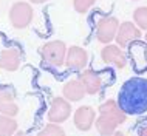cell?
<instances>
[{"mask_svg":"<svg viewBox=\"0 0 147 136\" xmlns=\"http://www.w3.org/2000/svg\"><path fill=\"white\" fill-rule=\"evenodd\" d=\"M118 104L127 114H142L147 111V79L132 77L124 82L118 93Z\"/></svg>","mask_w":147,"mask_h":136,"instance_id":"6da1fadb","label":"cell"},{"mask_svg":"<svg viewBox=\"0 0 147 136\" xmlns=\"http://www.w3.org/2000/svg\"><path fill=\"white\" fill-rule=\"evenodd\" d=\"M67 51H68L67 45L62 40L47 42L39 48V54L42 56V61L53 68H61L65 65Z\"/></svg>","mask_w":147,"mask_h":136,"instance_id":"7a4b0ae2","label":"cell"},{"mask_svg":"<svg viewBox=\"0 0 147 136\" xmlns=\"http://www.w3.org/2000/svg\"><path fill=\"white\" fill-rule=\"evenodd\" d=\"M33 6L28 2H16L9 9V22L17 30L26 28L33 20Z\"/></svg>","mask_w":147,"mask_h":136,"instance_id":"3957f363","label":"cell"},{"mask_svg":"<svg viewBox=\"0 0 147 136\" xmlns=\"http://www.w3.org/2000/svg\"><path fill=\"white\" fill-rule=\"evenodd\" d=\"M119 28L118 19L110 17V15H102L96 22V39L101 43H112L116 39V33Z\"/></svg>","mask_w":147,"mask_h":136,"instance_id":"277c9868","label":"cell"},{"mask_svg":"<svg viewBox=\"0 0 147 136\" xmlns=\"http://www.w3.org/2000/svg\"><path fill=\"white\" fill-rule=\"evenodd\" d=\"M71 116V102L65 98H54L50 104L47 119L53 124H62Z\"/></svg>","mask_w":147,"mask_h":136,"instance_id":"5b68a950","label":"cell"},{"mask_svg":"<svg viewBox=\"0 0 147 136\" xmlns=\"http://www.w3.org/2000/svg\"><path fill=\"white\" fill-rule=\"evenodd\" d=\"M141 37H142V31L135 25L133 22H122V23H119L116 39H115V40H116L118 46L125 48L132 42L140 40Z\"/></svg>","mask_w":147,"mask_h":136,"instance_id":"8992f818","label":"cell"},{"mask_svg":"<svg viewBox=\"0 0 147 136\" xmlns=\"http://www.w3.org/2000/svg\"><path fill=\"white\" fill-rule=\"evenodd\" d=\"M101 59L105 65H112L118 70L127 67V56L122 51V48L118 45H112V43L105 45L101 51Z\"/></svg>","mask_w":147,"mask_h":136,"instance_id":"52a82bcc","label":"cell"},{"mask_svg":"<svg viewBox=\"0 0 147 136\" xmlns=\"http://www.w3.org/2000/svg\"><path fill=\"white\" fill-rule=\"evenodd\" d=\"M94 121H96V111H94V108L90 105L79 107L73 114L74 125H76V129L81 130V131H88L91 127L94 125Z\"/></svg>","mask_w":147,"mask_h":136,"instance_id":"ba28073f","label":"cell"},{"mask_svg":"<svg viewBox=\"0 0 147 136\" xmlns=\"http://www.w3.org/2000/svg\"><path fill=\"white\" fill-rule=\"evenodd\" d=\"M88 62V53L81 46H70L67 51L65 57V67L68 70H84Z\"/></svg>","mask_w":147,"mask_h":136,"instance_id":"9c48e42d","label":"cell"},{"mask_svg":"<svg viewBox=\"0 0 147 136\" xmlns=\"http://www.w3.org/2000/svg\"><path fill=\"white\" fill-rule=\"evenodd\" d=\"M99 114L112 119L118 125H121V124H124L127 121V113L119 107L118 101H115V99H109V101L102 102L99 105Z\"/></svg>","mask_w":147,"mask_h":136,"instance_id":"30bf717a","label":"cell"},{"mask_svg":"<svg viewBox=\"0 0 147 136\" xmlns=\"http://www.w3.org/2000/svg\"><path fill=\"white\" fill-rule=\"evenodd\" d=\"M79 81L84 85L87 94H98L102 88V77L99 76L94 70L91 68H85L79 73Z\"/></svg>","mask_w":147,"mask_h":136,"instance_id":"8fae6325","label":"cell"},{"mask_svg":"<svg viewBox=\"0 0 147 136\" xmlns=\"http://www.w3.org/2000/svg\"><path fill=\"white\" fill-rule=\"evenodd\" d=\"M22 53L19 48H5L0 53V70L3 71H16L20 67Z\"/></svg>","mask_w":147,"mask_h":136,"instance_id":"7c38bea8","label":"cell"},{"mask_svg":"<svg viewBox=\"0 0 147 136\" xmlns=\"http://www.w3.org/2000/svg\"><path fill=\"white\" fill-rule=\"evenodd\" d=\"M62 94L67 101L70 102H79L84 99V96L87 94V91L84 88V85L81 83L79 79H71V81L65 82V85L62 87Z\"/></svg>","mask_w":147,"mask_h":136,"instance_id":"4fadbf2b","label":"cell"},{"mask_svg":"<svg viewBox=\"0 0 147 136\" xmlns=\"http://www.w3.org/2000/svg\"><path fill=\"white\" fill-rule=\"evenodd\" d=\"M94 125H96V130H98V133L101 135V136L112 135V133H115V131H116V129H118V124H116V122H113L112 119L105 118V116H102V114H99L98 118H96Z\"/></svg>","mask_w":147,"mask_h":136,"instance_id":"5bb4252c","label":"cell"},{"mask_svg":"<svg viewBox=\"0 0 147 136\" xmlns=\"http://www.w3.org/2000/svg\"><path fill=\"white\" fill-rule=\"evenodd\" d=\"M17 131V121L11 116L0 113V136H14Z\"/></svg>","mask_w":147,"mask_h":136,"instance_id":"9a60e30c","label":"cell"},{"mask_svg":"<svg viewBox=\"0 0 147 136\" xmlns=\"http://www.w3.org/2000/svg\"><path fill=\"white\" fill-rule=\"evenodd\" d=\"M133 23L141 31H147V6H140L133 11Z\"/></svg>","mask_w":147,"mask_h":136,"instance_id":"2e32d148","label":"cell"},{"mask_svg":"<svg viewBox=\"0 0 147 136\" xmlns=\"http://www.w3.org/2000/svg\"><path fill=\"white\" fill-rule=\"evenodd\" d=\"M37 136H67L65 130L61 127V124H47L42 130H39Z\"/></svg>","mask_w":147,"mask_h":136,"instance_id":"e0dca14e","label":"cell"},{"mask_svg":"<svg viewBox=\"0 0 147 136\" xmlns=\"http://www.w3.org/2000/svg\"><path fill=\"white\" fill-rule=\"evenodd\" d=\"M94 2H96V0H73V8H74L76 13L85 14L87 11L94 5Z\"/></svg>","mask_w":147,"mask_h":136,"instance_id":"ac0fdd59","label":"cell"},{"mask_svg":"<svg viewBox=\"0 0 147 136\" xmlns=\"http://www.w3.org/2000/svg\"><path fill=\"white\" fill-rule=\"evenodd\" d=\"M0 113L14 118V116L19 113V105L16 104V101H14V102H8V104H5V105L0 107Z\"/></svg>","mask_w":147,"mask_h":136,"instance_id":"d6986e66","label":"cell"},{"mask_svg":"<svg viewBox=\"0 0 147 136\" xmlns=\"http://www.w3.org/2000/svg\"><path fill=\"white\" fill-rule=\"evenodd\" d=\"M8 102H14V94L9 90H2L0 88V107L5 105Z\"/></svg>","mask_w":147,"mask_h":136,"instance_id":"ffe728a7","label":"cell"},{"mask_svg":"<svg viewBox=\"0 0 147 136\" xmlns=\"http://www.w3.org/2000/svg\"><path fill=\"white\" fill-rule=\"evenodd\" d=\"M140 136H147V124L141 127V130H140Z\"/></svg>","mask_w":147,"mask_h":136,"instance_id":"44dd1931","label":"cell"},{"mask_svg":"<svg viewBox=\"0 0 147 136\" xmlns=\"http://www.w3.org/2000/svg\"><path fill=\"white\" fill-rule=\"evenodd\" d=\"M107 136H125V133H122V131H115V133H112V135H107Z\"/></svg>","mask_w":147,"mask_h":136,"instance_id":"7402d4cb","label":"cell"},{"mask_svg":"<svg viewBox=\"0 0 147 136\" xmlns=\"http://www.w3.org/2000/svg\"><path fill=\"white\" fill-rule=\"evenodd\" d=\"M31 3H34V5H40V3H45L47 0H30Z\"/></svg>","mask_w":147,"mask_h":136,"instance_id":"603a6c76","label":"cell"},{"mask_svg":"<svg viewBox=\"0 0 147 136\" xmlns=\"http://www.w3.org/2000/svg\"><path fill=\"white\" fill-rule=\"evenodd\" d=\"M14 136H26L25 133H22V131H16V135Z\"/></svg>","mask_w":147,"mask_h":136,"instance_id":"cb8c5ba5","label":"cell"},{"mask_svg":"<svg viewBox=\"0 0 147 136\" xmlns=\"http://www.w3.org/2000/svg\"><path fill=\"white\" fill-rule=\"evenodd\" d=\"M146 40H147V31H146Z\"/></svg>","mask_w":147,"mask_h":136,"instance_id":"d4e9b609","label":"cell"},{"mask_svg":"<svg viewBox=\"0 0 147 136\" xmlns=\"http://www.w3.org/2000/svg\"><path fill=\"white\" fill-rule=\"evenodd\" d=\"M133 2H136V0H133Z\"/></svg>","mask_w":147,"mask_h":136,"instance_id":"484cf974","label":"cell"}]
</instances>
